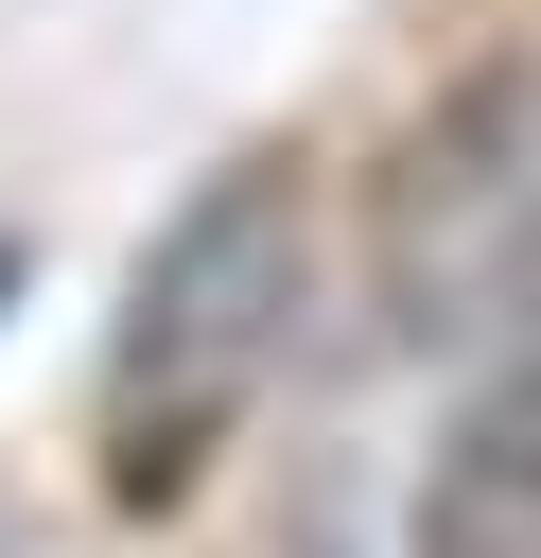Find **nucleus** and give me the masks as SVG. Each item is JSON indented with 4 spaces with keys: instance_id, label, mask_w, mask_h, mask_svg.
<instances>
[{
    "instance_id": "f257e3e1",
    "label": "nucleus",
    "mask_w": 541,
    "mask_h": 558,
    "mask_svg": "<svg viewBox=\"0 0 541 558\" xmlns=\"http://www.w3.org/2000/svg\"><path fill=\"white\" fill-rule=\"evenodd\" d=\"M297 331V157H227L122 279V349H105V488L175 506L209 471V436L262 401Z\"/></svg>"
},
{
    "instance_id": "f03ea898",
    "label": "nucleus",
    "mask_w": 541,
    "mask_h": 558,
    "mask_svg": "<svg viewBox=\"0 0 541 558\" xmlns=\"http://www.w3.org/2000/svg\"><path fill=\"white\" fill-rule=\"evenodd\" d=\"M401 558H541V349H524V366H489V384L454 401V436H436V471H419Z\"/></svg>"
}]
</instances>
